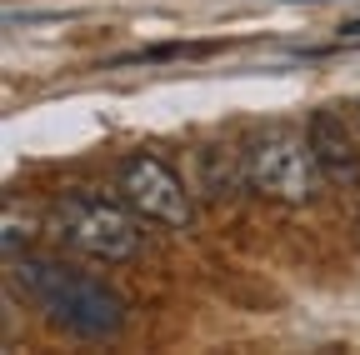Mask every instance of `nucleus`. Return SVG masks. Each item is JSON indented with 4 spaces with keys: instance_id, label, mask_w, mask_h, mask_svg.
<instances>
[{
    "instance_id": "nucleus-3",
    "label": "nucleus",
    "mask_w": 360,
    "mask_h": 355,
    "mask_svg": "<svg viewBox=\"0 0 360 355\" xmlns=\"http://www.w3.org/2000/svg\"><path fill=\"white\" fill-rule=\"evenodd\" d=\"M51 231L60 245H70L85 260L101 265H125L141 255V215L120 195H96V191H65L51 200Z\"/></svg>"
},
{
    "instance_id": "nucleus-1",
    "label": "nucleus",
    "mask_w": 360,
    "mask_h": 355,
    "mask_svg": "<svg viewBox=\"0 0 360 355\" xmlns=\"http://www.w3.org/2000/svg\"><path fill=\"white\" fill-rule=\"evenodd\" d=\"M11 280L35 300V310L56 330L75 340H115L125 325V300L85 271H70L60 260L40 255H11Z\"/></svg>"
},
{
    "instance_id": "nucleus-6",
    "label": "nucleus",
    "mask_w": 360,
    "mask_h": 355,
    "mask_svg": "<svg viewBox=\"0 0 360 355\" xmlns=\"http://www.w3.org/2000/svg\"><path fill=\"white\" fill-rule=\"evenodd\" d=\"M340 40H360V20H350V25H340Z\"/></svg>"
},
{
    "instance_id": "nucleus-4",
    "label": "nucleus",
    "mask_w": 360,
    "mask_h": 355,
    "mask_svg": "<svg viewBox=\"0 0 360 355\" xmlns=\"http://www.w3.org/2000/svg\"><path fill=\"white\" fill-rule=\"evenodd\" d=\"M115 195L146 226H165V231H186L191 215H195L191 210V186L150 150H135L115 165Z\"/></svg>"
},
{
    "instance_id": "nucleus-2",
    "label": "nucleus",
    "mask_w": 360,
    "mask_h": 355,
    "mask_svg": "<svg viewBox=\"0 0 360 355\" xmlns=\"http://www.w3.org/2000/svg\"><path fill=\"white\" fill-rule=\"evenodd\" d=\"M240 181H245V191L281 200V205H310L330 186L321 160H315L310 130H295L285 120L255 125L240 141Z\"/></svg>"
},
{
    "instance_id": "nucleus-5",
    "label": "nucleus",
    "mask_w": 360,
    "mask_h": 355,
    "mask_svg": "<svg viewBox=\"0 0 360 355\" xmlns=\"http://www.w3.org/2000/svg\"><path fill=\"white\" fill-rule=\"evenodd\" d=\"M305 130H310V146H315V160H321L326 181L355 191L360 186V141H355L350 120L335 105H321V110L305 120Z\"/></svg>"
}]
</instances>
